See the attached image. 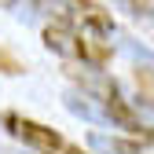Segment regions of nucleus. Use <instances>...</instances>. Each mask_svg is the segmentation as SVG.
<instances>
[{
    "label": "nucleus",
    "mask_w": 154,
    "mask_h": 154,
    "mask_svg": "<svg viewBox=\"0 0 154 154\" xmlns=\"http://www.w3.org/2000/svg\"><path fill=\"white\" fill-rule=\"evenodd\" d=\"M15 4H18V0H0V11H11Z\"/></svg>",
    "instance_id": "0eeeda50"
},
{
    "label": "nucleus",
    "mask_w": 154,
    "mask_h": 154,
    "mask_svg": "<svg viewBox=\"0 0 154 154\" xmlns=\"http://www.w3.org/2000/svg\"><path fill=\"white\" fill-rule=\"evenodd\" d=\"M44 48L55 51V55L66 59V63H77V66H99V70L110 63V55H114L110 37L77 29V26H63V22L44 26Z\"/></svg>",
    "instance_id": "f257e3e1"
},
{
    "label": "nucleus",
    "mask_w": 154,
    "mask_h": 154,
    "mask_svg": "<svg viewBox=\"0 0 154 154\" xmlns=\"http://www.w3.org/2000/svg\"><path fill=\"white\" fill-rule=\"evenodd\" d=\"M132 85H136V106L154 110V66L150 63H136L132 66Z\"/></svg>",
    "instance_id": "39448f33"
},
{
    "label": "nucleus",
    "mask_w": 154,
    "mask_h": 154,
    "mask_svg": "<svg viewBox=\"0 0 154 154\" xmlns=\"http://www.w3.org/2000/svg\"><path fill=\"white\" fill-rule=\"evenodd\" d=\"M88 147L95 154H154V128H136L128 136H103L88 132Z\"/></svg>",
    "instance_id": "20e7f679"
},
{
    "label": "nucleus",
    "mask_w": 154,
    "mask_h": 154,
    "mask_svg": "<svg viewBox=\"0 0 154 154\" xmlns=\"http://www.w3.org/2000/svg\"><path fill=\"white\" fill-rule=\"evenodd\" d=\"M22 70H26V66H22V59H18L15 51H8L4 44H0V73H4V77H18Z\"/></svg>",
    "instance_id": "423d86ee"
},
{
    "label": "nucleus",
    "mask_w": 154,
    "mask_h": 154,
    "mask_svg": "<svg viewBox=\"0 0 154 154\" xmlns=\"http://www.w3.org/2000/svg\"><path fill=\"white\" fill-rule=\"evenodd\" d=\"M29 4L37 15H48L51 22L77 26V29H88L99 37L114 33V15L103 4H95V0H29Z\"/></svg>",
    "instance_id": "f03ea898"
},
{
    "label": "nucleus",
    "mask_w": 154,
    "mask_h": 154,
    "mask_svg": "<svg viewBox=\"0 0 154 154\" xmlns=\"http://www.w3.org/2000/svg\"><path fill=\"white\" fill-rule=\"evenodd\" d=\"M0 121H4L8 136H15L18 143H26V147H29V150H37V154H85L81 147H73L70 140H63L55 128H48V125H41V121L26 118V114L8 110Z\"/></svg>",
    "instance_id": "7ed1b4c3"
}]
</instances>
